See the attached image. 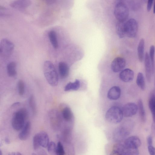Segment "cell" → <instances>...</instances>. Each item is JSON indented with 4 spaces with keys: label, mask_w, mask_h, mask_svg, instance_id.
Returning a JSON list of instances; mask_svg holds the SVG:
<instances>
[{
    "label": "cell",
    "mask_w": 155,
    "mask_h": 155,
    "mask_svg": "<svg viewBox=\"0 0 155 155\" xmlns=\"http://www.w3.org/2000/svg\"><path fill=\"white\" fill-rule=\"evenodd\" d=\"M43 71L45 77L48 83L55 86L58 83V76L55 68L51 61H45L44 64Z\"/></svg>",
    "instance_id": "1"
},
{
    "label": "cell",
    "mask_w": 155,
    "mask_h": 155,
    "mask_svg": "<svg viewBox=\"0 0 155 155\" xmlns=\"http://www.w3.org/2000/svg\"><path fill=\"white\" fill-rule=\"evenodd\" d=\"M27 116L26 109L22 108L14 113L12 120V126L14 129L19 130L24 126L25 120Z\"/></svg>",
    "instance_id": "2"
},
{
    "label": "cell",
    "mask_w": 155,
    "mask_h": 155,
    "mask_svg": "<svg viewBox=\"0 0 155 155\" xmlns=\"http://www.w3.org/2000/svg\"><path fill=\"white\" fill-rule=\"evenodd\" d=\"M123 116L122 109L117 106H113L110 108L105 114L106 120L108 122L114 124L120 122Z\"/></svg>",
    "instance_id": "3"
},
{
    "label": "cell",
    "mask_w": 155,
    "mask_h": 155,
    "mask_svg": "<svg viewBox=\"0 0 155 155\" xmlns=\"http://www.w3.org/2000/svg\"><path fill=\"white\" fill-rule=\"evenodd\" d=\"M114 14L118 21H125L129 15L128 7L122 2H118L115 8Z\"/></svg>",
    "instance_id": "4"
},
{
    "label": "cell",
    "mask_w": 155,
    "mask_h": 155,
    "mask_svg": "<svg viewBox=\"0 0 155 155\" xmlns=\"http://www.w3.org/2000/svg\"><path fill=\"white\" fill-rule=\"evenodd\" d=\"M138 29V24L134 19H130L125 22L126 36L131 38L135 37L137 34Z\"/></svg>",
    "instance_id": "5"
},
{
    "label": "cell",
    "mask_w": 155,
    "mask_h": 155,
    "mask_svg": "<svg viewBox=\"0 0 155 155\" xmlns=\"http://www.w3.org/2000/svg\"><path fill=\"white\" fill-rule=\"evenodd\" d=\"M14 49L13 43L9 40L2 39L0 44V54L2 57H8L12 54Z\"/></svg>",
    "instance_id": "6"
},
{
    "label": "cell",
    "mask_w": 155,
    "mask_h": 155,
    "mask_svg": "<svg viewBox=\"0 0 155 155\" xmlns=\"http://www.w3.org/2000/svg\"><path fill=\"white\" fill-rule=\"evenodd\" d=\"M117 151L121 155H139L138 149H132L126 147L124 144L118 143L113 147V149Z\"/></svg>",
    "instance_id": "7"
},
{
    "label": "cell",
    "mask_w": 155,
    "mask_h": 155,
    "mask_svg": "<svg viewBox=\"0 0 155 155\" xmlns=\"http://www.w3.org/2000/svg\"><path fill=\"white\" fill-rule=\"evenodd\" d=\"M131 130L124 127L117 128L114 133V138L117 141L120 142L124 140L130 134Z\"/></svg>",
    "instance_id": "8"
},
{
    "label": "cell",
    "mask_w": 155,
    "mask_h": 155,
    "mask_svg": "<svg viewBox=\"0 0 155 155\" xmlns=\"http://www.w3.org/2000/svg\"><path fill=\"white\" fill-rule=\"evenodd\" d=\"M122 109L123 116L130 117L135 115L138 111L137 104L133 102H129L125 104Z\"/></svg>",
    "instance_id": "9"
},
{
    "label": "cell",
    "mask_w": 155,
    "mask_h": 155,
    "mask_svg": "<svg viewBox=\"0 0 155 155\" xmlns=\"http://www.w3.org/2000/svg\"><path fill=\"white\" fill-rule=\"evenodd\" d=\"M141 143V140L138 137L136 136H132L125 139L123 144L128 148L138 149L140 146Z\"/></svg>",
    "instance_id": "10"
},
{
    "label": "cell",
    "mask_w": 155,
    "mask_h": 155,
    "mask_svg": "<svg viewBox=\"0 0 155 155\" xmlns=\"http://www.w3.org/2000/svg\"><path fill=\"white\" fill-rule=\"evenodd\" d=\"M125 59L122 57L115 58L112 62L111 68L112 71L114 72L122 71L126 66Z\"/></svg>",
    "instance_id": "11"
},
{
    "label": "cell",
    "mask_w": 155,
    "mask_h": 155,
    "mask_svg": "<svg viewBox=\"0 0 155 155\" xmlns=\"http://www.w3.org/2000/svg\"><path fill=\"white\" fill-rule=\"evenodd\" d=\"M134 71L129 68H126L122 70L119 74L120 79L123 82H129L134 79Z\"/></svg>",
    "instance_id": "12"
},
{
    "label": "cell",
    "mask_w": 155,
    "mask_h": 155,
    "mask_svg": "<svg viewBox=\"0 0 155 155\" xmlns=\"http://www.w3.org/2000/svg\"><path fill=\"white\" fill-rule=\"evenodd\" d=\"M144 63L146 76L148 82H150L153 74L152 68L149 54L146 53L144 57Z\"/></svg>",
    "instance_id": "13"
},
{
    "label": "cell",
    "mask_w": 155,
    "mask_h": 155,
    "mask_svg": "<svg viewBox=\"0 0 155 155\" xmlns=\"http://www.w3.org/2000/svg\"><path fill=\"white\" fill-rule=\"evenodd\" d=\"M121 94L120 88L118 86H114L111 87L107 94V97L111 100H117L119 99Z\"/></svg>",
    "instance_id": "14"
},
{
    "label": "cell",
    "mask_w": 155,
    "mask_h": 155,
    "mask_svg": "<svg viewBox=\"0 0 155 155\" xmlns=\"http://www.w3.org/2000/svg\"><path fill=\"white\" fill-rule=\"evenodd\" d=\"M31 130V123L27 122L22 128L21 131L18 134L19 138L21 140H25L29 137Z\"/></svg>",
    "instance_id": "15"
},
{
    "label": "cell",
    "mask_w": 155,
    "mask_h": 155,
    "mask_svg": "<svg viewBox=\"0 0 155 155\" xmlns=\"http://www.w3.org/2000/svg\"><path fill=\"white\" fill-rule=\"evenodd\" d=\"M145 41L143 38L141 39L138 43L137 48L138 58L140 62H142L144 59Z\"/></svg>",
    "instance_id": "16"
},
{
    "label": "cell",
    "mask_w": 155,
    "mask_h": 155,
    "mask_svg": "<svg viewBox=\"0 0 155 155\" xmlns=\"http://www.w3.org/2000/svg\"><path fill=\"white\" fill-rule=\"evenodd\" d=\"M30 4L29 1L18 0L14 1L11 4L12 7L18 9H24Z\"/></svg>",
    "instance_id": "17"
},
{
    "label": "cell",
    "mask_w": 155,
    "mask_h": 155,
    "mask_svg": "<svg viewBox=\"0 0 155 155\" xmlns=\"http://www.w3.org/2000/svg\"><path fill=\"white\" fill-rule=\"evenodd\" d=\"M60 74L63 78L67 77L69 73V68L67 64L63 62H60L58 64Z\"/></svg>",
    "instance_id": "18"
},
{
    "label": "cell",
    "mask_w": 155,
    "mask_h": 155,
    "mask_svg": "<svg viewBox=\"0 0 155 155\" xmlns=\"http://www.w3.org/2000/svg\"><path fill=\"white\" fill-rule=\"evenodd\" d=\"M38 134L40 146L45 148L47 147L49 143L48 134L44 131L41 132Z\"/></svg>",
    "instance_id": "19"
},
{
    "label": "cell",
    "mask_w": 155,
    "mask_h": 155,
    "mask_svg": "<svg viewBox=\"0 0 155 155\" xmlns=\"http://www.w3.org/2000/svg\"><path fill=\"white\" fill-rule=\"evenodd\" d=\"M138 111L139 112V116L141 120L143 122H145L146 120V115L145 110L142 100L140 99L137 102Z\"/></svg>",
    "instance_id": "20"
},
{
    "label": "cell",
    "mask_w": 155,
    "mask_h": 155,
    "mask_svg": "<svg viewBox=\"0 0 155 155\" xmlns=\"http://www.w3.org/2000/svg\"><path fill=\"white\" fill-rule=\"evenodd\" d=\"M149 108L151 113L153 121L155 122V94L152 93L148 102Z\"/></svg>",
    "instance_id": "21"
},
{
    "label": "cell",
    "mask_w": 155,
    "mask_h": 155,
    "mask_svg": "<svg viewBox=\"0 0 155 155\" xmlns=\"http://www.w3.org/2000/svg\"><path fill=\"white\" fill-rule=\"evenodd\" d=\"M125 21H118L116 25V32L120 38L126 36L125 29Z\"/></svg>",
    "instance_id": "22"
},
{
    "label": "cell",
    "mask_w": 155,
    "mask_h": 155,
    "mask_svg": "<svg viewBox=\"0 0 155 155\" xmlns=\"http://www.w3.org/2000/svg\"><path fill=\"white\" fill-rule=\"evenodd\" d=\"M136 83L138 87L141 90H144L146 87L144 77L141 72L138 73L136 80Z\"/></svg>",
    "instance_id": "23"
},
{
    "label": "cell",
    "mask_w": 155,
    "mask_h": 155,
    "mask_svg": "<svg viewBox=\"0 0 155 155\" xmlns=\"http://www.w3.org/2000/svg\"><path fill=\"white\" fill-rule=\"evenodd\" d=\"M48 37L51 43L55 49H57L58 47V43L56 32L53 30L50 31L48 34Z\"/></svg>",
    "instance_id": "24"
},
{
    "label": "cell",
    "mask_w": 155,
    "mask_h": 155,
    "mask_svg": "<svg viewBox=\"0 0 155 155\" xmlns=\"http://www.w3.org/2000/svg\"><path fill=\"white\" fill-rule=\"evenodd\" d=\"M80 86V81L76 79L74 82H69L64 87L65 91H68L71 90L76 91L78 90Z\"/></svg>",
    "instance_id": "25"
},
{
    "label": "cell",
    "mask_w": 155,
    "mask_h": 155,
    "mask_svg": "<svg viewBox=\"0 0 155 155\" xmlns=\"http://www.w3.org/2000/svg\"><path fill=\"white\" fill-rule=\"evenodd\" d=\"M16 64L14 62L9 63L7 66V70L8 74L10 77H13L15 75L16 72Z\"/></svg>",
    "instance_id": "26"
},
{
    "label": "cell",
    "mask_w": 155,
    "mask_h": 155,
    "mask_svg": "<svg viewBox=\"0 0 155 155\" xmlns=\"http://www.w3.org/2000/svg\"><path fill=\"white\" fill-rule=\"evenodd\" d=\"M62 115L64 119L66 121H69L71 120L72 117V114L70 108L66 107L63 110Z\"/></svg>",
    "instance_id": "27"
},
{
    "label": "cell",
    "mask_w": 155,
    "mask_h": 155,
    "mask_svg": "<svg viewBox=\"0 0 155 155\" xmlns=\"http://www.w3.org/2000/svg\"><path fill=\"white\" fill-rule=\"evenodd\" d=\"M155 52V48L153 45L151 46L149 49V54L150 59V61L153 73L154 71V54Z\"/></svg>",
    "instance_id": "28"
},
{
    "label": "cell",
    "mask_w": 155,
    "mask_h": 155,
    "mask_svg": "<svg viewBox=\"0 0 155 155\" xmlns=\"http://www.w3.org/2000/svg\"><path fill=\"white\" fill-rule=\"evenodd\" d=\"M55 154L56 155H64L65 151L61 142L59 141L56 147Z\"/></svg>",
    "instance_id": "29"
},
{
    "label": "cell",
    "mask_w": 155,
    "mask_h": 155,
    "mask_svg": "<svg viewBox=\"0 0 155 155\" xmlns=\"http://www.w3.org/2000/svg\"><path fill=\"white\" fill-rule=\"evenodd\" d=\"M29 103L33 114H35L36 111V106L34 98L32 95L29 98Z\"/></svg>",
    "instance_id": "30"
},
{
    "label": "cell",
    "mask_w": 155,
    "mask_h": 155,
    "mask_svg": "<svg viewBox=\"0 0 155 155\" xmlns=\"http://www.w3.org/2000/svg\"><path fill=\"white\" fill-rule=\"evenodd\" d=\"M33 143V148L35 150H37L41 146L38 133L35 134L34 136Z\"/></svg>",
    "instance_id": "31"
},
{
    "label": "cell",
    "mask_w": 155,
    "mask_h": 155,
    "mask_svg": "<svg viewBox=\"0 0 155 155\" xmlns=\"http://www.w3.org/2000/svg\"><path fill=\"white\" fill-rule=\"evenodd\" d=\"M47 147L48 151L51 154L55 153L56 146L54 142H49Z\"/></svg>",
    "instance_id": "32"
},
{
    "label": "cell",
    "mask_w": 155,
    "mask_h": 155,
    "mask_svg": "<svg viewBox=\"0 0 155 155\" xmlns=\"http://www.w3.org/2000/svg\"><path fill=\"white\" fill-rule=\"evenodd\" d=\"M18 89L19 94L21 95H23L25 91V85L23 81L21 80H19L18 83Z\"/></svg>",
    "instance_id": "33"
},
{
    "label": "cell",
    "mask_w": 155,
    "mask_h": 155,
    "mask_svg": "<svg viewBox=\"0 0 155 155\" xmlns=\"http://www.w3.org/2000/svg\"><path fill=\"white\" fill-rule=\"evenodd\" d=\"M148 150L150 155H155V147L153 145L148 146Z\"/></svg>",
    "instance_id": "34"
},
{
    "label": "cell",
    "mask_w": 155,
    "mask_h": 155,
    "mask_svg": "<svg viewBox=\"0 0 155 155\" xmlns=\"http://www.w3.org/2000/svg\"><path fill=\"white\" fill-rule=\"evenodd\" d=\"M147 141L148 146L153 145V138L151 135H150L147 136Z\"/></svg>",
    "instance_id": "35"
},
{
    "label": "cell",
    "mask_w": 155,
    "mask_h": 155,
    "mask_svg": "<svg viewBox=\"0 0 155 155\" xmlns=\"http://www.w3.org/2000/svg\"><path fill=\"white\" fill-rule=\"evenodd\" d=\"M153 2V0H149L148 1L147 5V11L149 12L150 11Z\"/></svg>",
    "instance_id": "36"
},
{
    "label": "cell",
    "mask_w": 155,
    "mask_h": 155,
    "mask_svg": "<svg viewBox=\"0 0 155 155\" xmlns=\"http://www.w3.org/2000/svg\"><path fill=\"white\" fill-rule=\"evenodd\" d=\"M109 155H121L119 153L115 150H113L110 153Z\"/></svg>",
    "instance_id": "37"
},
{
    "label": "cell",
    "mask_w": 155,
    "mask_h": 155,
    "mask_svg": "<svg viewBox=\"0 0 155 155\" xmlns=\"http://www.w3.org/2000/svg\"><path fill=\"white\" fill-rule=\"evenodd\" d=\"M5 142L7 144H9L10 143V141L8 137H6L5 139Z\"/></svg>",
    "instance_id": "38"
},
{
    "label": "cell",
    "mask_w": 155,
    "mask_h": 155,
    "mask_svg": "<svg viewBox=\"0 0 155 155\" xmlns=\"http://www.w3.org/2000/svg\"><path fill=\"white\" fill-rule=\"evenodd\" d=\"M8 155H16V153L15 152H10Z\"/></svg>",
    "instance_id": "39"
},
{
    "label": "cell",
    "mask_w": 155,
    "mask_h": 155,
    "mask_svg": "<svg viewBox=\"0 0 155 155\" xmlns=\"http://www.w3.org/2000/svg\"><path fill=\"white\" fill-rule=\"evenodd\" d=\"M153 12L155 14V1H154L153 4Z\"/></svg>",
    "instance_id": "40"
},
{
    "label": "cell",
    "mask_w": 155,
    "mask_h": 155,
    "mask_svg": "<svg viewBox=\"0 0 155 155\" xmlns=\"http://www.w3.org/2000/svg\"><path fill=\"white\" fill-rule=\"evenodd\" d=\"M16 155H21V153L19 152L16 153Z\"/></svg>",
    "instance_id": "41"
},
{
    "label": "cell",
    "mask_w": 155,
    "mask_h": 155,
    "mask_svg": "<svg viewBox=\"0 0 155 155\" xmlns=\"http://www.w3.org/2000/svg\"><path fill=\"white\" fill-rule=\"evenodd\" d=\"M2 152L1 150H0V155H2Z\"/></svg>",
    "instance_id": "42"
},
{
    "label": "cell",
    "mask_w": 155,
    "mask_h": 155,
    "mask_svg": "<svg viewBox=\"0 0 155 155\" xmlns=\"http://www.w3.org/2000/svg\"><path fill=\"white\" fill-rule=\"evenodd\" d=\"M31 155H36L35 153H32Z\"/></svg>",
    "instance_id": "43"
},
{
    "label": "cell",
    "mask_w": 155,
    "mask_h": 155,
    "mask_svg": "<svg viewBox=\"0 0 155 155\" xmlns=\"http://www.w3.org/2000/svg\"></svg>",
    "instance_id": "44"
},
{
    "label": "cell",
    "mask_w": 155,
    "mask_h": 155,
    "mask_svg": "<svg viewBox=\"0 0 155 155\" xmlns=\"http://www.w3.org/2000/svg\"></svg>",
    "instance_id": "45"
}]
</instances>
